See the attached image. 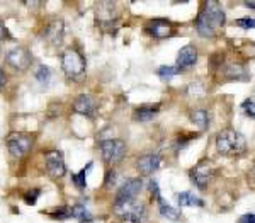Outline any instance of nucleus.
Segmentation results:
<instances>
[{"instance_id":"1","label":"nucleus","mask_w":255,"mask_h":223,"mask_svg":"<svg viewBox=\"0 0 255 223\" xmlns=\"http://www.w3.org/2000/svg\"><path fill=\"white\" fill-rule=\"evenodd\" d=\"M226 21V15L223 7L214 0L204 3V9L201 10L196 19V31L203 38H214L216 29L221 28Z\"/></svg>"},{"instance_id":"2","label":"nucleus","mask_w":255,"mask_h":223,"mask_svg":"<svg viewBox=\"0 0 255 223\" xmlns=\"http://www.w3.org/2000/svg\"><path fill=\"white\" fill-rule=\"evenodd\" d=\"M216 150L226 157L242 155L247 150V140L242 133L235 130H223L216 134Z\"/></svg>"},{"instance_id":"3","label":"nucleus","mask_w":255,"mask_h":223,"mask_svg":"<svg viewBox=\"0 0 255 223\" xmlns=\"http://www.w3.org/2000/svg\"><path fill=\"white\" fill-rule=\"evenodd\" d=\"M114 211L123 223H143L146 220V208L145 205L136 199H128V201H114Z\"/></svg>"},{"instance_id":"4","label":"nucleus","mask_w":255,"mask_h":223,"mask_svg":"<svg viewBox=\"0 0 255 223\" xmlns=\"http://www.w3.org/2000/svg\"><path fill=\"white\" fill-rule=\"evenodd\" d=\"M61 68L68 79L82 80L85 75V58L77 49H65L61 53Z\"/></svg>"},{"instance_id":"5","label":"nucleus","mask_w":255,"mask_h":223,"mask_svg":"<svg viewBox=\"0 0 255 223\" xmlns=\"http://www.w3.org/2000/svg\"><path fill=\"white\" fill-rule=\"evenodd\" d=\"M100 155L107 164H118L125 159L128 147L123 140H104L99 143Z\"/></svg>"},{"instance_id":"6","label":"nucleus","mask_w":255,"mask_h":223,"mask_svg":"<svg viewBox=\"0 0 255 223\" xmlns=\"http://www.w3.org/2000/svg\"><path fill=\"white\" fill-rule=\"evenodd\" d=\"M7 148H9V153L15 159H21L26 153L33 148V140L28 134L22 133H10L7 136Z\"/></svg>"},{"instance_id":"7","label":"nucleus","mask_w":255,"mask_h":223,"mask_svg":"<svg viewBox=\"0 0 255 223\" xmlns=\"http://www.w3.org/2000/svg\"><path fill=\"white\" fill-rule=\"evenodd\" d=\"M119 19L118 7L114 2H99L95 7V21L97 26L100 28H106V26H114Z\"/></svg>"},{"instance_id":"8","label":"nucleus","mask_w":255,"mask_h":223,"mask_svg":"<svg viewBox=\"0 0 255 223\" xmlns=\"http://www.w3.org/2000/svg\"><path fill=\"white\" fill-rule=\"evenodd\" d=\"M5 61H7V65H10V67L14 68V70L24 72L29 68L33 58H31V53L28 51V49L22 48V46H17V48H12V49L7 51Z\"/></svg>"},{"instance_id":"9","label":"nucleus","mask_w":255,"mask_h":223,"mask_svg":"<svg viewBox=\"0 0 255 223\" xmlns=\"http://www.w3.org/2000/svg\"><path fill=\"white\" fill-rule=\"evenodd\" d=\"M44 164H46V171L49 172L51 178H63L65 172H67L63 155L58 150H48L44 153Z\"/></svg>"},{"instance_id":"10","label":"nucleus","mask_w":255,"mask_h":223,"mask_svg":"<svg viewBox=\"0 0 255 223\" xmlns=\"http://www.w3.org/2000/svg\"><path fill=\"white\" fill-rule=\"evenodd\" d=\"M211 178H212V169H211V165L206 162V160L199 162V164L196 165V167L191 171V179H192V182H194L196 186L199 187V189H206L208 184L211 182Z\"/></svg>"},{"instance_id":"11","label":"nucleus","mask_w":255,"mask_h":223,"mask_svg":"<svg viewBox=\"0 0 255 223\" xmlns=\"http://www.w3.org/2000/svg\"><path fill=\"white\" fill-rule=\"evenodd\" d=\"M143 182L141 179H126L125 184L119 187L118 194H116V203L118 201H128V199H136V196L141 193Z\"/></svg>"},{"instance_id":"12","label":"nucleus","mask_w":255,"mask_h":223,"mask_svg":"<svg viewBox=\"0 0 255 223\" xmlns=\"http://www.w3.org/2000/svg\"><path fill=\"white\" fill-rule=\"evenodd\" d=\"M73 111L77 114H82V116L94 118L95 113H97V101L90 94H82L73 102Z\"/></svg>"},{"instance_id":"13","label":"nucleus","mask_w":255,"mask_h":223,"mask_svg":"<svg viewBox=\"0 0 255 223\" xmlns=\"http://www.w3.org/2000/svg\"><path fill=\"white\" fill-rule=\"evenodd\" d=\"M196 61H198V49H196L194 45H185L177 53V68L180 72L194 67Z\"/></svg>"},{"instance_id":"14","label":"nucleus","mask_w":255,"mask_h":223,"mask_svg":"<svg viewBox=\"0 0 255 223\" xmlns=\"http://www.w3.org/2000/svg\"><path fill=\"white\" fill-rule=\"evenodd\" d=\"M148 29L152 33L153 38H158V40H167V38L172 36L175 33V28L173 24L167 19H155V21H150Z\"/></svg>"},{"instance_id":"15","label":"nucleus","mask_w":255,"mask_h":223,"mask_svg":"<svg viewBox=\"0 0 255 223\" xmlns=\"http://www.w3.org/2000/svg\"><path fill=\"white\" fill-rule=\"evenodd\" d=\"M160 164H162L160 155H157V153H146V155H143L138 159L136 167H138V171H140V174L152 176L153 172H157L158 169H160Z\"/></svg>"},{"instance_id":"16","label":"nucleus","mask_w":255,"mask_h":223,"mask_svg":"<svg viewBox=\"0 0 255 223\" xmlns=\"http://www.w3.org/2000/svg\"><path fill=\"white\" fill-rule=\"evenodd\" d=\"M44 36H46V40H48L53 46L61 45V41H63V36H65V24H63V21H51V22H49V24L46 26Z\"/></svg>"},{"instance_id":"17","label":"nucleus","mask_w":255,"mask_h":223,"mask_svg":"<svg viewBox=\"0 0 255 223\" xmlns=\"http://www.w3.org/2000/svg\"><path fill=\"white\" fill-rule=\"evenodd\" d=\"M191 121L204 132L210 128V113L206 109H196L194 113H191Z\"/></svg>"},{"instance_id":"18","label":"nucleus","mask_w":255,"mask_h":223,"mask_svg":"<svg viewBox=\"0 0 255 223\" xmlns=\"http://www.w3.org/2000/svg\"><path fill=\"white\" fill-rule=\"evenodd\" d=\"M177 199H179V205L180 206H204V201L201 198H198L194 193H191V191H184V193H180L177 196Z\"/></svg>"},{"instance_id":"19","label":"nucleus","mask_w":255,"mask_h":223,"mask_svg":"<svg viewBox=\"0 0 255 223\" xmlns=\"http://www.w3.org/2000/svg\"><path fill=\"white\" fill-rule=\"evenodd\" d=\"M157 113H158V106H141L140 109L134 111L133 118L136 121H150V119L155 118Z\"/></svg>"},{"instance_id":"20","label":"nucleus","mask_w":255,"mask_h":223,"mask_svg":"<svg viewBox=\"0 0 255 223\" xmlns=\"http://www.w3.org/2000/svg\"><path fill=\"white\" fill-rule=\"evenodd\" d=\"M72 218H75V220H79V222H82V223H92V222H94V217H92V213L87 208H85L82 203L72 208Z\"/></svg>"},{"instance_id":"21","label":"nucleus","mask_w":255,"mask_h":223,"mask_svg":"<svg viewBox=\"0 0 255 223\" xmlns=\"http://www.w3.org/2000/svg\"><path fill=\"white\" fill-rule=\"evenodd\" d=\"M90 169H92V164H88L87 167L79 172V174L72 176V180L75 182V186L79 187V189H85V187H87V172L90 171Z\"/></svg>"},{"instance_id":"22","label":"nucleus","mask_w":255,"mask_h":223,"mask_svg":"<svg viewBox=\"0 0 255 223\" xmlns=\"http://www.w3.org/2000/svg\"><path fill=\"white\" fill-rule=\"evenodd\" d=\"M160 213L164 215L165 218H169V220H172V222H177L180 218V211L179 210H175V208H172L170 205H165V201L162 199L160 201Z\"/></svg>"},{"instance_id":"23","label":"nucleus","mask_w":255,"mask_h":223,"mask_svg":"<svg viewBox=\"0 0 255 223\" xmlns=\"http://www.w3.org/2000/svg\"><path fill=\"white\" fill-rule=\"evenodd\" d=\"M34 77H36V80L40 84H42V86H48L49 79H51V70H49L46 65H40V67L36 68V74H34Z\"/></svg>"},{"instance_id":"24","label":"nucleus","mask_w":255,"mask_h":223,"mask_svg":"<svg viewBox=\"0 0 255 223\" xmlns=\"http://www.w3.org/2000/svg\"><path fill=\"white\" fill-rule=\"evenodd\" d=\"M157 74L160 75L162 79H170V77H173V75L180 74V70H179V68H177V67H170V65H164V67L158 68Z\"/></svg>"},{"instance_id":"25","label":"nucleus","mask_w":255,"mask_h":223,"mask_svg":"<svg viewBox=\"0 0 255 223\" xmlns=\"http://www.w3.org/2000/svg\"><path fill=\"white\" fill-rule=\"evenodd\" d=\"M41 194V189H38V187H34L33 191H28V193L24 194V201L28 203V205H36V199L38 196Z\"/></svg>"},{"instance_id":"26","label":"nucleus","mask_w":255,"mask_h":223,"mask_svg":"<svg viewBox=\"0 0 255 223\" xmlns=\"http://www.w3.org/2000/svg\"><path fill=\"white\" fill-rule=\"evenodd\" d=\"M235 24H237L238 28H242V29H254L255 21L252 17H243V19H237Z\"/></svg>"},{"instance_id":"27","label":"nucleus","mask_w":255,"mask_h":223,"mask_svg":"<svg viewBox=\"0 0 255 223\" xmlns=\"http://www.w3.org/2000/svg\"><path fill=\"white\" fill-rule=\"evenodd\" d=\"M53 218H58V220H67V218H70L72 217V208H60L58 211H55V213L51 215Z\"/></svg>"},{"instance_id":"28","label":"nucleus","mask_w":255,"mask_h":223,"mask_svg":"<svg viewBox=\"0 0 255 223\" xmlns=\"http://www.w3.org/2000/svg\"><path fill=\"white\" fill-rule=\"evenodd\" d=\"M243 111L249 114V118H255V109H254V97H249L245 102L242 104Z\"/></svg>"},{"instance_id":"29","label":"nucleus","mask_w":255,"mask_h":223,"mask_svg":"<svg viewBox=\"0 0 255 223\" xmlns=\"http://www.w3.org/2000/svg\"><path fill=\"white\" fill-rule=\"evenodd\" d=\"M116 180H118V172H116V171H107L106 182H104V186H106V187H113L114 184H116Z\"/></svg>"},{"instance_id":"30","label":"nucleus","mask_w":255,"mask_h":223,"mask_svg":"<svg viewBox=\"0 0 255 223\" xmlns=\"http://www.w3.org/2000/svg\"><path fill=\"white\" fill-rule=\"evenodd\" d=\"M148 189H150V193H152L153 196H155V199L158 203L162 201V196H160V187H158V184L155 182V180H150L148 182Z\"/></svg>"},{"instance_id":"31","label":"nucleus","mask_w":255,"mask_h":223,"mask_svg":"<svg viewBox=\"0 0 255 223\" xmlns=\"http://www.w3.org/2000/svg\"><path fill=\"white\" fill-rule=\"evenodd\" d=\"M0 40H9V33H7L5 22H3L2 17H0Z\"/></svg>"},{"instance_id":"32","label":"nucleus","mask_w":255,"mask_h":223,"mask_svg":"<svg viewBox=\"0 0 255 223\" xmlns=\"http://www.w3.org/2000/svg\"><path fill=\"white\" fill-rule=\"evenodd\" d=\"M238 223H255V215L254 213H245L240 217Z\"/></svg>"},{"instance_id":"33","label":"nucleus","mask_w":255,"mask_h":223,"mask_svg":"<svg viewBox=\"0 0 255 223\" xmlns=\"http://www.w3.org/2000/svg\"><path fill=\"white\" fill-rule=\"evenodd\" d=\"M5 86V74L2 72V68H0V89Z\"/></svg>"},{"instance_id":"34","label":"nucleus","mask_w":255,"mask_h":223,"mask_svg":"<svg viewBox=\"0 0 255 223\" xmlns=\"http://www.w3.org/2000/svg\"><path fill=\"white\" fill-rule=\"evenodd\" d=\"M245 5L249 7V9H254V7H255V3H254V2H245Z\"/></svg>"}]
</instances>
